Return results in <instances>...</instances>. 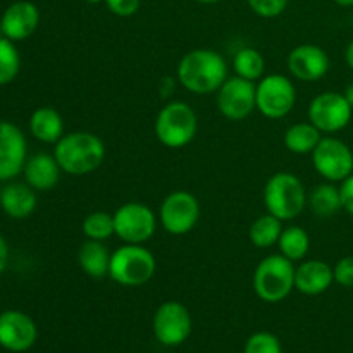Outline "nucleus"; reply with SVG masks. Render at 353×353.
Returning a JSON list of instances; mask_svg holds the SVG:
<instances>
[{"instance_id":"4be33fe9","label":"nucleus","mask_w":353,"mask_h":353,"mask_svg":"<svg viewBox=\"0 0 353 353\" xmlns=\"http://www.w3.org/2000/svg\"><path fill=\"white\" fill-rule=\"evenodd\" d=\"M110 255L103 241L86 240L78 250V264L90 278L103 279L109 276Z\"/></svg>"},{"instance_id":"a878e982","label":"nucleus","mask_w":353,"mask_h":353,"mask_svg":"<svg viewBox=\"0 0 353 353\" xmlns=\"http://www.w3.org/2000/svg\"><path fill=\"white\" fill-rule=\"evenodd\" d=\"M281 223L283 221H279L278 217H274L269 212L264 214V216H259L252 223L250 231H248V238H250L252 245L257 248L274 247L283 233Z\"/></svg>"},{"instance_id":"f3484780","label":"nucleus","mask_w":353,"mask_h":353,"mask_svg":"<svg viewBox=\"0 0 353 353\" xmlns=\"http://www.w3.org/2000/svg\"><path fill=\"white\" fill-rule=\"evenodd\" d=\"M38 24H40V10L28 0L10 3L0 21L3 37L12 41H23L30 38L37 31Z\"/></svg>"},{"instance_id":"6e6552de","label":"nucleus","mask_w":353,"mask_h":353,"mask_svg":"<svg viewBox=\"0 0 353 353\" xmlns=\"http://www.w3.org/2000/svg\"><path fill=\"white\" fill-rule=\"evenodd\" d=\"M114 216V233L121 241L130 245H143L157 230V216L141 202H128L121 205Z\"/></svg>"},{"instance_id":"bb28decb","label":"nucleus","mask_w":353,"mask_h":353,"mask_svg":"<svg viewBox=\"0 0 353 353\" xmlns=\"http://www.w3.org/2000/svg\"><path fill=\"white\" fill-rule=\"evenodd\" d=\"M233 69L236 76L248 79V81H259L264 78L265 61L257 48L245 47L234 54L233 57Z\"/></svg>"},{"instance_id":"7ed1b4c3","label":"nucleus","mask_w":353,"mask_h":353,"mask_svg":"<svg viewBox=\"0 0 353 353\" xmlns=\"http://www.w3.org/2000/svg\"><path fill=\"white\" fill-rule=\"evenodd\" d=\"M252 285L262 302H283L295 290V265L281 254L268 255L255 268Z\"/></svg>"},{"instance_id":"c85d7f7f","label":"nucleus","mask_w":353,"mask_h":353,"mask_svg":"<svg viewBox=\"0 0 353 353\" xmlns=\"http://www.w3.org/2000/svg\"><path fill=\"white\" fill-rule=\"evenodd\" d=\"M21 69V55L17 52L16 41L9 38H0V86L9 85L17 78Z\"/></svg>"},{"instance_id":"a19ab883","label":"nucleus","mask_w":353,"mask_h":353,"mask_svg":"<svg viewBox=\"0 0 353 353\" xmlns=\"http://www.w3.org/2000/svg\"><path fill=\"white\" fill-rule=\"evenodd\" d=\"M0 192H2V188H0Z\"/></svg>"},{"instance_id":"f03ea898","label":"nucleus","mask_w":353,"mask_h":353,"mask_svg":"<svg viewBox=\"0 0 353 353\" xmlns=\"http://www.w3.org/2000/svg\"><path fill=\"white\" fill-rule=\"evenodd\" d=\"M55 161L62 172L71 176H85L97 171L105 159V145L90 131L68 133L55 143Z\"/></svg>"},{"instance_id":"423d86ee","label":"nucleus","mask_w":353,"mask_h":353,"mask_svg":"<svg viewBox=\"0 0 353 353\" xmlns=\"http://www.w3.org/2000/svg\"><path fill=\"white\" fill-rule=\"evenodd\" d=\"M196 130L199 119L195 110L181 100L165 103L155 117V137L168 148H183L192 143Z\"/></svg>"},{"instance_id":"b1692460","label":"nucleus","mask_w":353,"mask_h":353,"mask_svg":"<svg viewBox=\"0 0 353 353\" xmlns=\"http://www.w3.org/2000/svg\"><path fill=\"white\" fill-rule=\"evenodd\" d=\"M323 140L321 131L312 123H296L285 131V147L296 155L312 154L314 148Z\"/></svg>"},{"instance_id":"aec40b11","label":"nucleus","mask_w":353,"mask_h":353,"mask_svg":"<svg viewBox=\"0 0 353 353\" xmlns=\"http://www.w3.org/2000/svg\"><path fill=\"white\" fill-rule=\"evenodd\" d=\"M0 207L10 219H26L37 209V192L28 183H9L0 192Z\"/></svg>"},{"instance_id":"2f4dec72","label":"nucleus","mask_w":353,"mask_h":353,"mask_svg":"<svg viewBox=\"0 0 353 353\" xmlns=\"http://www.w3.org/2000/svg\"><path fill=\"white\" fill-rule=\"evenodd\" d=\"M334 281L343 288H353V255L340 259L333 268Z\"/></svg>"},{"instance_id":"dca6fc26","label":"nucleus","mask_w":353,"mask_h":353,"mask_svg":"<svg viewBox=\"0 0 353 353\" xmlns=\"http://www.w3.org/2000/svg\"><path fill=\"white\" fill-rule=\"evenodd\" d=\"M330 57L319 45H299L288 55V71L293 78L303 83L323 79L330 71Z\"/></svg>"},{"instance_id":"20e7f679","label":"nucleus","mask_w":353,"mask_h":353,"mask_svg":"<svg viewBox=\"0 0 353 353\" xmlns=\"http://www.w3.org/2000/svg\"><path fill=\"white\" fill-rule=\"evenodd\" d=\"M264 203L279 221L296 219L307 207L305 186L292 172H276L264 186Z\"/></svg>"},{"instance_id":"6ab92c4d","label":"nucleus","mask_w":353,"mask_h":353,"mask_svg":"<svg viewBox=\"0 0 353 353\" xmlns=\"http://www.w3.org/2000/svg\"><path fill=\"white\" fill-rule=\"evenodd\" d=\"M61 172L62 169L59 162L55 161L54 155L48 154L33 155L28 159L23 169L24 179L34 192H48L57 186Z\"/></svg>"},{"instance_id":"c756f323","label":"nucleus","mask_w":353,"mask_h":353,"mask_svg":"<svg viewBox=\"0 0 353 353\" xmlns=\"http://www.w3.org/2000/svg\"><path fill=\"white\" fill-rule=\"evenodd\" d=\"M243 353H283V348L274 334L261 331L248 338Z\"/></svg>"},{"instance_id":"f8f14e48","label":"nucleus","mask_w":353,"mask_h":353,"mask_svg":"<svg viewBox=\"0 0 353 353\" xmlns=\"http://www.w3.org/2000/svg\"><path fill=\"white\" fill-rule=\"evenodd\" d=\"M192 333V316L183 303L164 302L154 316V334L159 343L178 347L185 343Z\"/></svg>"},{"instance_id":"f257e3e1","label":"nucleus","mask_w":353,"mask_h":353,"mask_svg":"<svg viewBox=\"0 0 353 353\" xmlns=\"http://www.w3.org/2000/svg\"><path fill=\"white\" fill-rule=\"evenodd\" d=\"M226 79V61L212 48H195L183 55L178 64V81L195 95L216 93Z\"/></svg>"},{"instance_id":"0eeeda50","label":"nucleus","mask_w":353,"mask_h":353,"mask_svg":"<svg viewBox=\"0 0 353 353\" xmlns=\"http://www.w3.org/2000/svg\"><path fill=\"white\" fill-rule=\"evenodd\" d=\"M257 110L268 119H283L293 110L296 90L285 74H268L255 85Z\"/></svg>"},{"instance_id":"ddd939ff","label":"nucleus","mask_w":353,"mask_h":353,"mask_svg":"<svg viewBox=\"0 0 353 353\" xmlns=\"http://www.w3.org/2000/svg\"><path fill=\"white\" fill-rule=\"evenodd\" d=\"M217 107L219 112L230 121H243L257 109L255 100V83L233 76L228 78L217 90Z\"/></svg>"},{"instance_id":"9b49d317","label":"nucleus","mask_w":353,"mask_h":353,"mask_svg":"<svg viewBox=\"0 0 353 353\" xmlns=\"http://www.w3.org/2000/svg\"><path fill=\"white\" fill-rule=\"evenodd\" d=\"M314 169L330 183H341L353 172V152L345 141L326 137L312 152Z\"/></svg>"},{"instance_id":"473e14b6","label":"nucleus","mask_w":353,"mask_h":353,"mask_svg":"<svg viewBox=\"0 0 353 353\" xmlns=\"http://www.w3.org/2000/svg\"><path fill=\"white\" fill-rule=\"evenodd\" d=\"M107 9L119 17H131L140 9V0H105Z\"/></svg>"},{"instance_id":"4468645a","label":"nucleus","mask_w":353,"mask_h":353,"mask_svg":"<svg viewBox=\"0 0 353 353\" xmlns=\"http://www.w3.org/2000/svg\"><path fill=\"white\" fill-rule=\"evenodd\" d=\"M28 161V141L23 131L9 121H0V181H10L23 172Z\"/></svg>"},{"instance_id":"a211bd4d","label":"nucleus","mask_w":353,"mask_h":353,"mask_svg":"<svg viewBox=\"0 0 353 353\" xmlns=\"http://www.w3.org/2000/svg\"><path fill=\"white\" fill-rule=\"evenodd\" d=\"M333 283V268L327 262L312 259V261H305L299 268H295V290H299L303 295H321V293L327 292Z\"/></svg>"},{"instance_id":"f704fd0d","label":"nucleus","mask_w":353,"mask_h":353,"mask_svg":"<svg viewBox=\"0 0 353 353\" xmlns=\"http://www.w3.org/2000/svg\"><path fill=\"white\" fill-rule=\"evenodd\" d=\"M7 262H9V247H7L6 238L0 234V274L7 268Z\"/></svg>"},{"instance_id":"5701e85b","label":"nucleus","mask_w":353,"mask_h":353,"mask_svg":"<svg viewBox=\"0 0 353 353\" xmlns=\"http://www.w3.org/2000/svg\"><path fill=\"white\" fill-rule=\"evenodd\" d=\"M307 205L310 207L312 214H316L321 219H330V217L336 216L343 209L340 188L330 181L314 186L307 195Z\"/></svg>"},{"instance_id":"4c0bfd02","label":"nucleus","mask_w":353,"mask_h":353,"mask_svg":"<svg viewBox=\"0 0 353 353\" xmlns=\"http://www.w3.org/2000/svg\"><path fill=\"white\" fill-rule=\"evenodd\" d=\"M334 3H338V6L341 7H352L353 6V0H333Z\"/></svg>"},{"instance_id":"ea45409f","label":"nucleus","mask_w":353,"mask_h":353,"mask_svg":"<svg viewBox=\"0 0 353 353\" xmlns=\"http://www.w3.org/2000/svg\"><path fill=\"white\" fill-rule=\"evenodd\" d=\"M85 2L92 3V6H97V3H102V2H105V0H85Z\"/></svg>"},{"instance_id":"1a4fd4ad","label":"nucleus","mask_w":353,"mask_h":353,"mask_svg":"<svg viewBox=\"0 0 353 353\" xmlns=\"http://www.w3.org/2000/svg\"><path fill=\"white\" fill-rule=\"evenodd\" d=\"M200 219V203L195 195L186 190L171 192L161 203L159 221L164 231L172 236H185Z\"/></svg>"},{"instance_id":"393cba45","label":"nucleus","mask_w":353,"mask_h":353,"mask_svg":"<svg viewBox=\"0 0 353 353\" xmlns=\"http://www.w3.org/2000/svg\"><path fill=\"white\" fill-rule=\"evenodd\" d=\"M279 254L290 259L292 262H299L305 259L310 248L309 233L302 226L283 228V233L278 240Z\"/></svg>"},{"instance_id":"e433bc0d","label":"nucleus","mask_w":353,"mask_h":353,"mask_svg":"<svg viewBox=\"0 0 353 353\" xmlns=\"http://www.w3.org/2000/svg\"><path fill=\"white\" fill-rule=\"evenodd\" d=\"M343 95H345V99H347V102L350 103L352 109H353V83H350V85H348L347 88H345Z\"/></svg>"},{"instance_id":"cd10ccee","label":"nucleus","mask_w":353,"mask_h":353,"mask_svg":"<svg viewBox=\"0 0 353 353\" xmlns=\"http://www.w3.org/2000/svg\"><path fill=\"white\" fill-rule=\"evenodd\" d=\"M83 234L86 240H95V241H105L110 236H114V216L103 210H95L90 212L88 216L83 219L81 224Z\"/></svg>"},{"instance_id":"39448f33","label":"nucleus","mask_w":353,"mask_h":353,"mask_svg":"<svg viewBox=\"0 0 353 353\" xmlns=\"http://www.w3.org/2000/svg\"><path fill=\"white\" fill-rule=\"evenodd\" d=\"M157 271L154 254L143 245H123L110 255L109 278L126 288L150 281Z\"/></svg>"},{"instance_id":"9d476101","label":"nucleus","mask_w":353,"mask_h":353,"mask_svg":"<svg viewBox=\"0 0 353 353\" xmlns=\"http://www.w3.org/2000/svg\"><path fill=\"white\" fill-rule=\"evenodd\" d=\"M353 109L343 93L323 92L314 97L309 103V123H312L321 133H338L345 130L352 121Z\"/></svg>"},{"instance_id":"7c9ffc66","label":"nucleus","mask_w":353,"mask_h":353,"mask_svg":"<svg viewBox=\"0 0 353 353\" xmlns=\"http://www.w3.org/2000/svg\"><path fill=\"white\" fill-rule=\"evenodd\" d=\"M247 2L257 16L271 19V17H278L285 12L290 0H247Z\"/></svg>"},{"instance_id":"412c9836","label":"nucleus","mask_w":353,"mask_h":353,"mask_svg":"<svg viewBox=\"0 0 353 353\" xmlns=\"http://www.w3.org/2000/svg\"><path fill=\"white\" fill-rule=\"evenodd\" d=\"M30 131L41 143H57L64 137V119L52 107H38L30 117Z\"/></svg>"},{"instance_id":"2eb2a0df","label":"nucleus","mask_w":353,"mask_h":353,"mask_svg":"<svg viewBox=\"0 0 353 353\" xmlns=\"http://www.w3.org/2000/svg\"><path fill=\"white\" fill-rule=\"evenodd\" d=\"M38 330L34 321L21 310L0 314V347L9 352H26L37 343Z\"/></svg>"},{"instance_id":"72a5a7b5","label":"nucleus","mask_w":353,"mask_h":353,"mask_svg":"<svg viewBox=\"0 0 353 353\" xmlns=\"http://www.w3.org/2000/svg\"><path fill=\"white\" fill-rule=\"evenodd\" d=\"M340 193H341L343 210L353 217V172L347 179H345V181H341Z\"/></svg>"},{"instance_id":"c9c22d12","label":"nucleus","mask_w":353,"mask_h":353,"mask_svg":"<svg viewBox=\"0 0 353 353\" xmlns=\"http://www.w3.org/2000/svg\"><path fill=\"white\" fill-rule=\"evenodd\" d=\"M345 61H347L348 68H350L353 71V40L350 41V43H348L347 50H345Z\"/></svg>"},{"instance_id":"58836bf2","label":"nucleus","mask_w":353,"mask_h":353,"mask_svg":"<svg viewBox=\"0 0 353 353\" xmlns=\"http://www.w3.org/2000/svg\"><path fill=\"white\" fill-rule=\"evenodd\" d=\"M195 2L199 3H207V6H210V3H217L219 0H195Z\"/></svg>"}]
</instances>
